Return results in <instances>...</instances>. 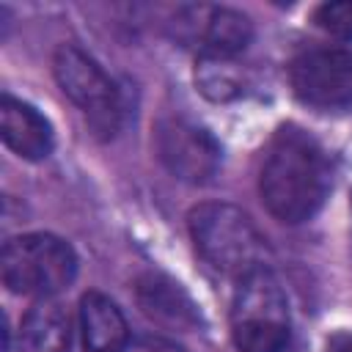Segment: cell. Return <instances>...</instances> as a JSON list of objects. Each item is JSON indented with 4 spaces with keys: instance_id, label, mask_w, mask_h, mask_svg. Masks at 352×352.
<instances>
[{
    "instance_id": "1",
    "label": "cell",
    "mask_w": 352,
    "mask_h": 352,
    "mask_svg": "<svg viewBox=\"0 0 352 352\" xmlns=\"http://www.w3.org/2000/svg\"><path fill=\"white\" fill-rule=\"evenodd\" d=\"M261 201L280 223H302L319 212L330 190V165L319 143L300 129H280L258 176Z\"/></svg>"
},
{
    "instance_id": "2",
    "label": "cell",
    "mask_w": 352,
    "mask_h": 352,
    "mask_svg": "<svg viewBox=\"0 0 352 352\" xmlns=\"http://www.w3.org/2000/svg\"><path fill=\"white\" fill-rule=\"evenodd\" d=\"M187 226L195 250L214 270L239 280L253 270L270 267V245L250 214H245L239 206L220 201L198 204L190 212Z\"/></svg>"
},
{
    "instance_id": "3",
    "label": "cell",
    "mask_w": 352,
    "mask_h": 352,
    "mask_svg": "<svg viewBox=\"0 0 352 352\" xmlns=\"http://www.w3.org/2000/svg\"><path fill=\"white\" fill-rule=\"evenodd\" d=\"M231 336L239 352H289V302L270 267L239 278L231 300Z\"/></svg>"
},
{
    "instance_id": "4",
    "label": "cell",
    "mask_w": 352,
    "mask_h": 352,
    "mask_svg": "<svg viewBox=\"0 0 352 352\" xmlns=\"http://www.w3.org/2000/svg\"><path fill=\"white\" fill-rule=\"evenodd\" d=\"M0 270L3 283L14 294L50 300L74 280L77 256L72 245L55 234H19L3 245Z\"/></svg>"
},
{
    "instance_id": "5",
    "label": "cell",
    "mask_w": 352,
    "mask_h": 352,
    "mask_svg": "<svg viewBox=\"0 0 352 352\" xmlns=\"http://www.w3.org/2000/svg\"><path fill=\"white\" fill-rule=\"evenodd\" d=\"M52 69L60 91L85 113L94 132L110 138L118 129L121 102L113 80L102 72V66L91 55H85L80 47L60 44L55 50Z\"/></svg>"
},
{
    "instance_id": "6",
    "label": "cell",
    "mask_w": 352,
    "mask_h": 352,
    "mask_svg": "<svg viewBox=\"0 0 352 352\" xmlns=\"http://www.w3.org/2000/svg\"><path fill=\"white\" fill-rule=\"evenodd\" d=\"M173 30L182 44L201 47V58H234L253 38L250 19L223 6H187L176 14Z\"/></svg>"
},
{
    "instance_id": "7",
    "label": "cell",
    "mask_w": 352,
    "mask_h": 352,
    "mask_svg": "<svg viewBox=\"0 0 352 352\" xmlns=\"http://www.w3.org/2000/svg\"><path fill=\"white\" fill-rule=\"evenodd\" d=\"M157 154L176 179L190 184L209 182L220 168L217 140L184 118H165L157 124Z\"/></svg>"
},
{
    "instance_id": "8",
    "label": "cell",
    "mask_w": 352,
    "mask_h": 352,
    "mask_svg": "<svg viewBox=\"0 0 352 352\" xmlns=\"http://www.w3.org/2000/svg\"><path fill=\"white\" fill-rule=\"evenodd\" d=\"M289 80L294 94L308 104H349L352 50H308L292 60Z\"/></svg>"
},
{
    "instance_id": "9",
    "label": "cell",
    "mask_w": 352,
    "mask_h": 352,
    "mask_svg": "<svg viewBox=\"0 0 352 352\" xmlns=\"http://www.w3.org/2000/svg\"><path fill=\"white\" fill-rule=\"evenodd\" d=\"M0 135L3 143L22 160H44L52 151V126L30 104L3 96L0 102Z\"/></svg>"
},
{
    "instance_id": "10",
    "label": "cell",
    "mask_w": 352,
    "mask_h": 352,
    "mask_svg": "<svg viewBox=\"0 0 352 352\" xmlns=\"http://www.w3.org/2000/svg\"><path fill=\"white\" fill-rule=\"evenodd\" d=\"M80 330L88 352H124L129 346V324L121 308L102 292L80 300Z\"/></svg>"
},
{
    "instance_id": "11",
    "label": "cell",
    "mask_w": 352,
    "mask_h": 352,
    "mask_svg": "<svg viewBox=\"0 0 352 352\" xmlns=\"http://www.w3.org/2000/svg\"><path fill=\"white\" fill-rule=\"evenodd\" d=\"M138 305L140 311L162 324V327H176V330H190L195 322H198V314H195V305L192 300L179 289V283L162 278V275H143L138 280Z\"/></svg>"
},
{
    "instance_id": "12",
    "label": "cell",
    "mask_w": 352,
    "mask_h": 352,
    "mask_svg": "<svg viewBox=\"0 0 352 352\" xmlns=\"http://www.w3.org/2000/svg\"><path fill=\"white\" fill-rule=\"evenodd\" d=\"M69 316L55 300H38L22 319L19 352H69Z\"/></svg>"
},
{
    "instance_id": "13",
    "label": "cell",
    "mask_w": 352,
    "mask_h": 352,
    "mask_svg": "<svg viewBox=\"0 0 352 352\" xmlns=\"http://www.w3.org/2000/svg\"><path fill=\"white\" fill-rule=\"evenodd\" d=\"M231 58H201L198 66V85L212 99H228L239 94V80L228 66Z\"/></svg>"
},
{
    "instance_id": "14",
    "label": "cell",
    "mask_w": 352,
    "mask_h": 352,
    "mask_svg": "<svg viewBox=\"0 0 352 352\" xmlns=\"http://www.w3.org/2000/svg\"><path fill=\"white\" fill-rule=\"evenodd\" d=\"M316 25L336 36V38H352V0H333L322 3L314 14Z\"/></svg>"
},
{
    "instance_id": "15",
    "label": "cell",
    "mask_w": 352,
    "mask_h": 352,
    "mask_svg": "<svg viewBox=\"0 0 352 352\" xmlns=\"http://www.w3.org/2000/svg\"><path fill=\"white\" fill-rule=\"evenodd\" d=\"M138 352H182V349L173 346V344H168V341H160V338H146L138 346Z\"/></svg>"
},
{
    "instance_id": "16",
    "label": "cell",
    "mask_w": 352,
    "mask_h": 352,
    "mask_svg": "<svg viewBox=\"0 0 352 352\" xmlns=\"http://www.w3.org/2000/svg\"><path fill=\"white\" fill-rule=\"evenodd\" d=\"M333 352H352V336H338L333 341Z\"/></svg>"
}]
</instances>
